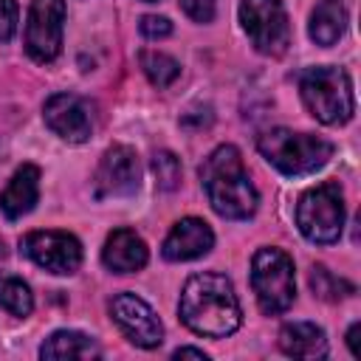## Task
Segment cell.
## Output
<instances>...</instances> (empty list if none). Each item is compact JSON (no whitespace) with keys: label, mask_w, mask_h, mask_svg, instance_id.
Masks as SVG:
<instances>
[{"label":"cell","mask_w":361,"mask_h":361,"mask_svg":"<svg viewBox=\"0 0 361 361\" xmlns=\"http://www.w3.org/2000/svg\"><path fill=\"white\" fill-rule=\"evenodd\" d=\"M358 330H361V324H358V322H355V324L347 330V347H350V353H353L355 358L361 355V350H358Z\"/></svg>","instance_id":"obj_27"},{"label":"cell","mask_w":361,"mask_h":361,"mask_svg":"<svg viewBox=\"0 0 361 361\" xmlns=\"http://www.w3.org/2000/svg\"><path fill=\"white\" fill-rule=\"evenodd\" d=\"M23 254L51 274H73L82 265V245L68 231H31L23 237Z\"/></svg>","instance_id":"obj_9"},{"label":"cell","mask_w":361,"mask_h":361,"mask_svg":"<svg viewBox=\"0 0 361 361\" xmlns=\"http://www.w3.org/2000/svg\"><path fill=\"white\" fill-rule=\"evenodd\" d=\"M138 28H141V34H144L147 39H164V37L172 34V23H169L166 17H158V14H147V17H141Z\"/></svg>","instance_id":"obj_23"},{"label":"cell","mask_w":361,"mask_h":361,"mask_svg":"<svg viewBox=\"0 0 361 361\" xmlns=\"http://www.w3.org/2000/svg\"><path fill=\"white\" fill-rule=\"evenodd\" d=\"M141 183V169H138V158L130 147L116 144L110 147L96 169V195L99 197H124L133 195Z\"/></svg>","instance_id":"obj_11"},{"label":"cell","mask_w":361,"mask_h":361,"mask_svg":"<svg viewBox=\"0 0 361 361\" xmlns=\"http://www.w3.org/2000/svg\"><path fill=\"white\" fill-rule=\"evenodd\" d=\"M347 28V8L344 0H319L310 14V39L316 45H336Z\"/></svg>","instance_id":"obj_17"},{"label":"cell","mask_w":361,"mask_h":361,"mask_svg":"<svg viewBox=\"0 0 361 361\" xmlns=\"http://www.w3.org/2000/svg\"><path fill=\"white\" fill-rule=\"evenodd\" d=\"M251 288L262 313H285L296 296L293 259L282 248H259L251 262Z\"/></svg>","instance_id":"obj_5"},{"label":"cell","mask_w":361,"mask_h":361,"mask_svg":"<svg viewBox=\"0 0 361 361\" xmlns=\"http://www.w3.org/2000/svg\"><path fill=\"white\" fill-rule=\"evenodd\" d=\"M17 3L14 0H0V42H8L17 31Z\"/></svg>","instance_id":"obj_24"},{"label":"cell","mask_w":361,"mask_h":361,"mask_svg":"<svg viewBox=\"0 0 361 361\" xmlns=\"http://www.w3.org/2000/svg\"><path fill=\"white\" fill-rule=\"evenodd\" d=\"M310 288H313V293H316L319 299H324V302H338V299H344V296H350V293L355 290L350 282L333 276L324 265H313V268H310Z\"/></svg>","instance_id":"obj_21"},{"label":"cell","mask_w":361,"mask_h":361,"mask_svg":"<svg viewBox=\"0 0 361 361\" xmlns=\"http://www.w3.org/2000/svg\"><path fill=\"white\" fill-rule=\"evenodd\" d=\"M212 245H214V234H212L209 223L200 217H183L166 234L161 254L169 262H186V259H197V257L209 254Z\"/></svg>","instance_id":"obj_13"},{"label":"cell","mask_w":361,"mask_h":361,"mask_svg":"<svg viewBox=\"0 0 361 361\" xmlns=\"http://www.w3.org/2000/svg\"><path fill=\"white\" fill-rule=\"evenodd\" d=\"M152 172H155L158 189H164V192L178 189V183H180V161H178L175 152H169V149L155 152V158H152Z\"/></svg>","instance_id":"obj_22"},{"label":"cell","mask_w":361,"mask_h":361,"mask_svg":"<svg viewBox=\"0 0 361 361\" xmlns=\"http://www.w3.org/2000/svg\"><path fill=\"white\" fill-rule=\"evenodd\" d=\"M257 147L274 169H279L282 175H290V178L310 175L333 158V144L327 138L310 135V133H293L285 127H274V130L262 133Z\"/></svg>","instance_id":"obj_3"},{"label":"cell","mask_w":361,"mask_h":361,"mask_svg":"<svg viewBox=\"0 0 361 361\" xmlns=\"http://www.w3.org/2000/svg\"><path fill=\"white\" fill-rule=\"evenodd\" d=\"M99 355H102L99 344L79 330H56L39 347V358H99Z\"/></svg>","instance_id":"obj_18"},{"label":"cell","mask_w":361,"mask_h":361,"mask_svg":"<svg viewBox=\"0 0 361 361\" xmlns=\"http://www.w3.org/2000/svg\"><path fill=\"white\" fill-rule=\"evenodd\" d=\"M110 316L113 322L121 327V333L135 344V347H144V350H152L164 341V327H161V319L155 316V310L138 299L135 293H118L113 296L110 302Z\"/></svg>","instance_id":"obj_10"},{"label":"cell","mask_w":361,"mask_h":361,"mask_svg":"<svg viewBox=\"0 0 361 361\" xmlns=\"http://www.w3.org/2000/svg\"><path fill=\"white\" fill-rule=\"evenodd\" d=\"M200 183L209 195L212 209L228 220H248L257 212V189L248 180L243 155L234 144L212 149L200 164Z\"/></svg>","instance_id":"obj_2"},{"label":"cell","mask_w":361,"mask_h":361,"mask_svg":"<svg viewBox=\"0 0 361 361\" xmlns=\"http://www.w3.org/2000/svg\"><path fill=\"white\" fill-rule=\"evenodd\" d=\"M37 197H39V169L34 164H23L11 175L8 186L0 192V212L8 220H20L34 209Z\"/></svg>","instance_id":"obj_15"},{"label":"cell","mask_w":361,"mask_h":361,"mask_svg":"<svg viewBox=\"0 0 361 361\" xmlns=\"http://www.w3.org/2000/svg\"><path fill=\"white\" fill-rule=\"evenodd\" d=\"M240 23L251 45L265 56H282L290 45V25L282 0H243Z\"/></svg>","instance_id":"obj_7"},{"label":"cell","mask_w":361,"mask_h":361,"mask_svg":"<svg viewBox=\"0 0 361 361\" xmlns=\"http://www.w3.org/2000/svg\"><path fill=\"white\" fill-rule=\"evenodd\" d=\"M144 3H155V0H144Z\"/></svg>","instance_id":"obj_28"},{"label":"cell","mask_w":361,"mask_h":361,"mask_svg":"<svg viewBox=\"0 0 361 361\" xmlns=\"http://www.w3.org/2000/svg\"><path fill=\"white\" fill-rule=\"evenodd\" d=\"M299 93L310 116L322 124H344L353 118L355 110L353 82L341 68L333 65L307 68L299 76Z\"/></svg>","instance_id":"obj_4"},{"label":"cell","mask_w":361,"mask_h":361,"mask_svg":"<svg viewBox=\"0 0 361 361\" xmlns=\"http://www.w3.org/2000/svg\"><path fill=\"white\" fill-rule=\"evenodd\" d=\"M180 8L195 23H212L214 17V0H180Z\"/></svg>","instance_id":"obj_25"},{"label":"cell","mask_w":361,"mask_h":361,"mask_svg":"<svg viewBox=\"0 0 361 361\" xmlns=\"http://www.w3.org/2000/svg\"><path fill=\"white\" fill-rule=\"evenodd\" d=\"M0 307L8 310L11 316H28L34 310L31 288L20 276L0 274Z\"/></svg>","instance_id":"obj_19"},{"label":"cell","mask_w":361,"mask_h":361,"mask_svg":"<svg viewBox=\"0 0 361 361\" xmlns=\"http://www.w3.org/2000/svg\"><path fill=\"white\" fill-rule=\"evenodd\" d=\"M138 59H141V68H144L147 79L155 87H169L180 76V65L164 51H141Z\"/></svg>","instance_id":"obj_20"},{"label":"cell","mask_w":361,"mask_h":361,"mask_svg":"<svg viewBox=\"0 0 361 361\" xmlns=\"http://www.w3.org/2000/svg\"><path fill=\"white\" fill-rule=\"evenodd\" d=\"M296 226L310 243H336L344 228V197L338 183L327 180L307 189L296 203Z\"/></svg>","instance_id":"obj_6"},{"label":"cell","mask_w":361,"mask_h":361,"mask_svg":"<svg viewBox=\"0 0 361 361\" xmlns=\"http://www.w3.org/2000/svg\"><path fill=\"white\" fill-rule=\"evenodd\" d=\"M279 347L285 355L293 358H324L327 338L324 330L313 322H290L279 330Z\"/></svg>","instance_id":"obj_16"},{"label":"cell","mask_w":361,"mask_h":361,"mask_svg":"<svg viewBox=\"0 0 361 361\" xmlns=\"http://www.w3.org/2000/svg\"><path fill=\"white\" fill-rule=\"evenodd\" d=\"M42 118L68 144H82L90 138L87 104L73 93H54L42 107Z\"/></svg>","instance_id":"obj_12"},{"label":"cell","mask_w":361,"mask_h":361,"mask_svg":"<svg viewBox=\"0 0 361 361\" xmlns=\"http://www.w3.org/2000/svg\"><path fill=\"white\" fill-rule=\"evenodd\" d=\"M65 0H34L25 23V51L34 62L48 65L62 51Z\"/></svg>","instance_id":"obj_8"},{"label":"cell","mask_w":361,"mask_h":361,"mask_svg":"<svg viewBox=\"0 0 361 361\" xmlns=\"http://www.w3.org/2000/svg\"><path fill=\"white\" fill-rule=\"evenodd\" d=\"M172 358H200V361H206L209 355H206L203 350H197V347H178V350L172 353Z\"/></svg>","instance_id":"obj_26"},{"label":"cell","mask_w":361,"mask_h":361,"mask_svg":"<svg viewBox=\"0 0 361 361\" xmlns=\"http://www.w3.org/2000/svg\"><path fill=\"white\" fill-rule=\"evenodd\" d=\"M180 319L197 336L223 338L240 327L243 310H240V302H237L231 282L223 274L203 271V274L189 276L183 285Z\"/></svg>","instance_id":"obj_1"},{"label":"cell","mask_w":361,"mask_h":361,"mask_svg":"<svg viewBox=\"0 0 361 361\" xmlns=\"http://www.w3.org/2000/svg\"><path fill=\"white\" fill-rule=\"evenodd\" d=\"M149 254H147V243L130 231V228H116L107 234L104 248H102V262L113 271V274H133L141 271L147 265Z\"/></svg>","instance_id":"obj_14"}]
</instances>
